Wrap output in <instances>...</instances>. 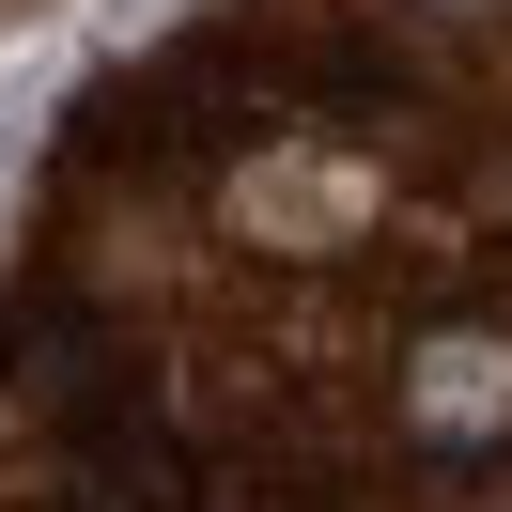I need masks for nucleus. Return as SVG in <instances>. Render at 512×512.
Listing matches in <instances>:
<instances>
[{
  "instance_id": "f257e3e1",
  "label": "nucleus",
  "mask_w": 512,
  "mask_h": 512,
  "mask_svg": "<svg viewBox=\"0 0 512 512\" xmlns=\"http://www.w3.org/2000/svg\"><path fill=\"white\" fill-rule=\"evenodd\" d=\"M0 512H512V0H202L0 202Z\"/></svg>"
}]
</instances>
